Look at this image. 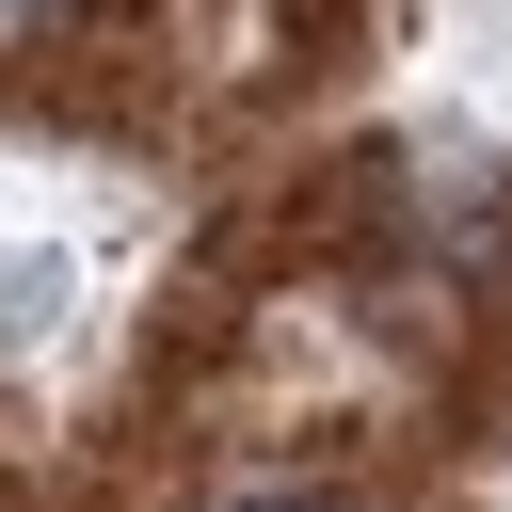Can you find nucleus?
Returning <instances> with one entry per match:
<instances>
[{
    "label": "nucleus",
    "instance_id": "f257e3e1",
    "mask_svg": "<svg viewBox=\"0 0 512 512\" xmlns=\"http://www.w3.org/2000/svg\"><path fill=\"white\" fill-rule=\"evenodd\" d=\"M288 32H304V64H320V48L352 32V0H288Z\"/></svg>",
    "mask_w": 512,
    "mask_h": 512
},
{
    "label": "nucleus",
    "instance_id": "f03ea898",
    "mask_svg": "<svg viewBox=\"0 0 512 512\" xmlns=\"http://www.w3.org/2000/svg\"><path fill=\"white\" fill-rule=\"evenodd\" d=\"M224 512H352V496H304V480H272V496H224Z\"/></svg>",
    "mask_w": 512,
    "mask_h": 512
},
{
    "label": "nucleus",
    "instance_id": "7ed1b4c3",
    "mask_svg": "<svg viewBox=\"0 0 512 512\" xmlns=\"http://www.w3.org/2000/svg\"><path fill=\"white\" fill-rule=\"evenodd\" d=\"M48 16H64V0H0V48H32V32H48Z\"/></svg>",
    "mask_w": 512,
    "mask_h": 512
}]
</instances>
